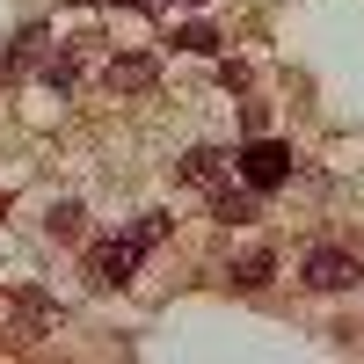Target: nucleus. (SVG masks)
Segmentation results:
<instances>
[{
    "label": "nucleus",
    "instance_id": "obj_1",
    "mask_svg": "<svg viewBox=\"0 0 364 364\" xmlns=\"http://www.w3.org/2000/svg\"><path fill=\"white\" fill-rule=\"evenodd\" d=\"M233 161H240V182H248L255 197H262V190H284V182H291V168H299L284 139H248Z\"/></svg>",
    "mask_w": 364,
    "mask_h": 364
},
{
    "label": "nucleus",
    "instance_id": "obj_2",
    "mask_svg": "<svg viewBox=\"0 0 364 364\" xmlns=\"http://www.w3.org/2000/svg\"><path fill=\"white\" fill-rule=\"evenodd\" d=\"M299 277H306L314 291H350V284L364 277V269H357V255H343V248H306Z\"/></svg>",
    "mask_w": 364,
    "mask_h": 364
},
{
    "label": "nucleus",
    "instance_id": "obj_3",
    "mask_svg": "<svg viewBox=\"0 0 364 364\" xmlns=\"http://www.w3.org/2000/svg\"><path fill=\"white\" fill-rule=\"evenodd\" d=\"M132 269H139V240H95V248H87V277H95L102 291L132 284Z\"/></svg>",
    "mask_w": 364,
    "mask_h": 364
},
{
    "label": "nucleus",
    "instance_id": "obj_4",
    "mask_svg": "<svg viewBox=\"0 0 364 364\" xmlns=\"http://www.w3.org/2000/svg\"><path fill=\"white\" fill-rule=\"evenodd\" d=\"M182 182H190V190H226V154L190 146V154H182Z\"/></svg>",
    "mask_w": 364,
    "mask_h": 364
},
{
    "label": "nucleus",
    "instance_id": "obj_5",
    "mask_svg": "<svg viewBox=\"0 0 364 364\" xmlns=\"http://www.w3.org/2000/svg\"><path fill=\"white\" fill-rule=\"evenodd\" d=\"M154 58H146V51H124V58H109V87H154Z\"/></svg>",
    "mask_w": 364,
    "mask_h": 364
},
{
    "label": "nucleus",
    "instance_id": "obj_6",
    "mask_svg": "<svg viewBox=\"0 0 364 364\" xmlns=\"http://www.w3.org/2000/svg\"><path fill=\"white\" fill-rule=\"evenodd\" d=\"M211 219L248 226V219H255V190H211Z\"/></svg>",
    "mask_w": 364,
    "mask_h": 364
},
{
    "label": "nucleus",
    "instance_id": "obj_7",
    "mask_svg": "<svg viewBox=\"0 0 364 364\" xmlns=\"http://www.w3.org/2000/svg\"><path fill=\"white\" fill-rule=\"evenodd\" d=\"M233 284H240V291L269 284V248H248V255H240V262H233Z\"/></svg>",
    "mask_w": 364,
    "mask_h": 364
},
{
    "label": "nucleus",
    "instance_id": "obj_8",
    "mask_svg": "<svg viewBox=\"0 0 364 364\" xmlns=\"http://www.w3.org/2000/svg\"><path fill=\"white\" fill-rule=\"evenodd\" d=\"M44 44H51V29H44V22H29L22 37H15V58H8V66H37V58H44Z\"/></svg>",
    "mask_w": 364,
    "mask_h": 364
},
{
    "label": "nucleus",
    "instance_id": "obj_9",
    "mask_svg": "<svg viewBox=\"0 0 364 364\" xmlns=\"http://www.w3.org/2000/svg\"><path fill=\"white\" fill-rule=\"evenodd\" d=\"M175 44L197 51V58H211V51H219V29H211V22H190V29H175Z\"/></svg>",
    "mask_w": 364,
    "mask_h": 364
},
{
    "label": "nucleus",
    "instance_id": "obj_10",
    "mask_svg": "<svg viewBox=\"0 0 364 364\" xmlns=\"http://www.w3.org/2000/svg\"><path fill=\"white\" fill-rule=\"evenodd\" d=\"M80 219H87V211H80V204L66 197V204H51V219H44V226H51L58 240H80Z\"/></svg>",
    "mask_w": 364,
    "mask_h": 364
},
{
    "label": "nucleus",
    "instance_id": "obj_11",
    "mask_svg": "<svg viewBox=\"0 0 364 364\" xmlns=\"http://www.w3.org/2000/svg\"><path fill=\"white\" fill-rule=\"evenodd\" d=\"M161 233H168V219H161V211H146V219L132 226V240H139V255H146V248H154V240H161Z\"/></svg>",
    "mask_w": 364,
    "mask_h": 364
},
{
    "label": "nucleus",
    "instance_id": "obj_12",
    "mask_svg": "<svg viewBox=\"0 0 364 364\" xmlns=\"http://www.w3.org/2000/svg\"><path fill=\"white\" fill-rule=\"evenodd\" d=\"M240 132H248V139H262V132H269V117H262V102H240Z\"/></svg>",
    "mask_w": 364,
    "mask_h": 364
},
{
    "label": "nucleus",
    "instance_id": "obj_13",
    "mask_svg": "<svg viewBox=\"0 0 364 364\" xmlns=\"http://www.w3.org/2000/svg\"><path fill=\"white\" fill-rule=\"evenodd\" d=\"M124 8H161V0H124Z\"/></svg>",
    "mask_w": 364,
    "mask_h": 364
}]
</instances>
